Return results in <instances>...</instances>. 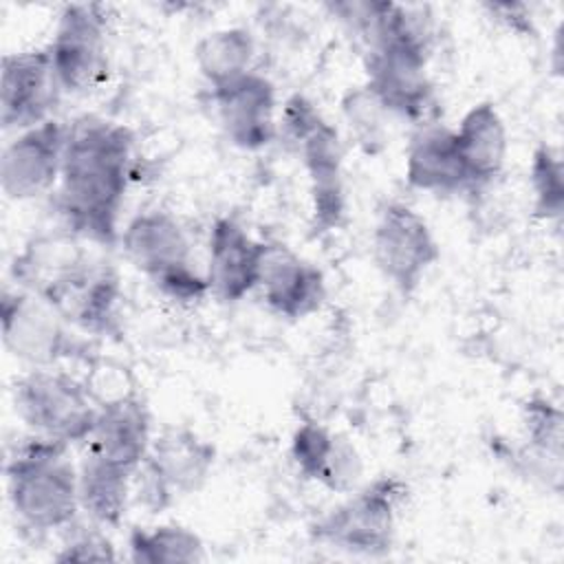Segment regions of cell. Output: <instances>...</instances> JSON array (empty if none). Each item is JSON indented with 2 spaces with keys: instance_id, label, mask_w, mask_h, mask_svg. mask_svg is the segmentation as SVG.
<instances>
[{
  "instance_id": "7c38bea8",
  "label": "cell",
  "mask_w": 564,
  "mask_h": 564,
  "mask_svg": "<svg viewBox=\"0 0 564 564\" xmlns=\"http://www.w3.org/2000/svg\"><path fill=\"white\" fill-rule=\"evenodd\" d=\"M216 117L231 145L256 152L278 139L275 86L269 77L247 75L212 90Z\"/></svg>"
},
{
  "instance_id": "2e32d148",
  "label": "cell",
  "mask_w": 564,
  "mask_h": 564,
  "mask_svg": "<svg viewBox=\"0 0 564 564\" xmlns=\"http://www.w3.org/2000/svg\"><path fill=\"white\" fill-rule=\"evenodd\" d=\"M258 289L264 304L286 319L308 317L326 300L322 271L286 245L267 242Z\"/></svg>"
},
{
  "instance_id": "f546056e",
  "label": "cell",
  "mask_w": 564,
  "mask_h": 564,
  "mask_svg": "<svg viewBox=\"0 0 564 564\" xmlns=\"http://www.w3.org/2000/svg\"><path fill=\"white\" fill-rule=\"evenodd\" d=\"M487 9L498 15V20H502L509 29L518 33H533L531 15L527 13L524 4H487Z\"/></svg>"
},
{
  "instance_id": "cb8c5ba5",
  "label": "cell",
  "mask_w": 564,
  "mask_h": 564,
  "mask_svg": "<svg viewBox=\"0 0 564 564\" xmlns=\"http://www.w3.org/2000/svg\"><path fill=\"white\" fill-rule=\"evenodd\" d=\"M341 115L350 137L366 154H379L386 148V108L366 84L352 86L341 97Z\"/></svg>"
},
{
  "instance_id": "7a4b0ae2",
  "label": "cell",
  "mask_w": 564,
  "mask_h": 564,
  "mask_svg": "<svg viewBox=\"0 0 564 564\" xmlns=\"http://www.w3.org/2000/svg\"><path fill=\"white\" fill-rule=\"evenodd\" d=\"M68 447L62 441L31 434L7 456L11 509L20 524L35 533L70 527L82 509L77 467L68 458Z\"/></svg>"
},
{
  "instance_id": "277c9868",
  "label": "cell",
  "mask_w": 564,
  "mask_h": 564,
  "mask_svg": "<svg viewBox=\"0 0 564 564\" xmlns=\"http://www.w3.org/2000/svg\"><path fill=\"white\" fill-rule=\"evenodd\" d=\"M405 498L408 485L401 478L381 476L328 509L311 527V535L350 555H386L394 544L397 513Z\"/></svg>"
},
{
  "instance_id": "83f0119b",
  "label": "cell",
  "mask_w": 564,
  "mask_h": 564,
  "mask_svg": "<svg viewBox=\"0 0 564 564\" xmlns=\"http://www.w3.org/2000/svg\"><path fill=\"white\" fill-rule=\"evenodd\" d=\"M322 112L315 108V104L295 93L291 95L284 106H282V115L278 119V137L291 145L293 150L300 145V141L322 121Z\"/></svg>"
},
{
  "instance_id": "8992f818",
  "label": "cell",
  "mask_w": 564,
  "mask_h": 564,
  "mask_svg": "<svg viewBox=\"0 0 564 564\" xmlns=\"http://www.w3.org/2000/svg\"><path fill=\"white\" fill-rule=\"evenodd\" d=\"M216 463V447L189 427H165L134 474L137 500L161 513L174 500L198 491Z\"/></svg>"
},
{
  "instance_id": "e0dca14e",
  "label": "cell",
  "mask_w": 564,
  "mask_h": 564,
  "mask_svg": "<svg viewBox=\"0 0 564 564\" xmlns=\"http://www.w3.org/2000/svg\"><path fill=\"white\" fill-rule=\"evenodd\" d=\"M86 443L88 449L137 474L152 445V419L145 403L134 392L97 401L95 425Z\"/></svg>"
},
{
  "instance_id": "3957f363",
  "label": "cell",
  "mask_w": 564,
  "mask_h": 564,
  "mask_svg": "<svg viewBox=\"0 0 564 564\" xmlns=\"http://www.w3.org/2000/svg\"><path fill=\"white\" fill-rule=\"evenodd\" d=\"M126 258L165 297L192 304L209 293L205 273L192 264V245L183 225L167 212L152 209L132 216L119 234Z\"/></svg>"
},
{
  "instance_id": "ba28073f",
  "label": "cell",
  "mask_w": 564,
  "mask_h": 564,
  "mask_svg": "<svg viewBox=\"0 0 564 564\" xmlns=\"http://www.w3.org/2000/svg\"><path fill=\"white\" fill-rule=\"evenodd\" d=\"M430 51L408 42H383L364 51L366 86L388 115L427 126L434 112V86L427 75Z\"/></svg>"
},
{
  "instance_id": "4fadbf2b",
  "label": "cell",
  "mask_w": 564,
  "mask_h": 564,
  "mask_svg": "<svg viewBox=\"0 0 564 564\" xmlns=\"http://www.w3.org/2000/svg\"><path fill=\"white\" fill-rule=\"evenodd\" d=\"M59 88L48 48L7 53L0 70V123L4 130H26L48 117Z\"/></svg>"
},
{
  "instance_id": "484cf974",
  "label": "cell",
  "mask_w": 564,
  "mask_h": 564,
  "mask_svg": "<svg viewBox=\"0 0 564 564\" xmlns=\"http://www.w3.org/2000/svg\"><path fill=\"white\" fill-rule=\"evenodd\" d=\"M333 441L335 432H330L322 423L306 421L297 425V430L291 436V458L306 480H319L322 469L333 449Z\"/></svg>"
},
{
  "instance_id": "9c48e42d",
  "label": "cell",
  "mask_w": 564,
  "mask_h": 564,
  "mask_svg": "<svg viewBox=\"0 0 564 564\" xmlns=\"http://www.w3.org/2000/svg\"><path fill=\"white\" fill-rule=\"evenodd\" d=\"M372 256L381 275L403 297H410L441 251L427 220L410 205L390 200L381 207L372 229Z\"/></svg>"
},
{
  "instance_id": "5bb4252c",
  "label": "cell",
  "mask_w": 564,
  "mask_h": 564,
  "mask_svg": "<svg viewBox=\"0 0 564 564\" xmlns=\"http://www.w3.org/2000/svg\"><path fill=\"white\" fill-rule=\"evenodd\" d=\"M267 242L256 240L240 223L220 216L209 227L205 278L220 302H238L258 289Z\"/></svg>"
},
{
  "instance_id": "4316f807",
  "label": "cell",
  "mask_w": 564,
  "mask_h": 564,
  "mask_svg": "<svg viewBox=\"0 0 564 564\" xmlns=\"http://www.w3.org/2000/svg\"><path fill=\"white\" fill-rule=\"evenodd\" d=\"M361 476H364V460L357 447L344 434H335L333 449L328 454V460L317 482L335 494H350L359 487Z\"/></svg>"
},
{
  "instance_id": "44dd1931",
  "label": "cell",
  "mask_w": 564,
  "mask_h": 564,
  "mask_svg": "<svg viewBox=\"0 0 564 564\" xmlns=\"http://www.w3.org/2000/svg\"><path fill=\"white\" fill-rule=\"evenodd\" d=\"M520 421L527 443L520 452V463L529 467V474H546L560 482L564 443L562 408L551 399L535 394L522 403Z\"/></svg>"
},
{
  "instance_id": "52a82bcc",
  "label": "cell",
  "mask_w": 564,
  "mask_h": 564,
  "mask_svg": "<svg viewBox=\"0 0 564 564\" xmlns=\"http://www.w3.org/2000/svg\"><path fill=\"white\" fill-rule=\"evenodd\" d=\"M4 348L33 368H53L57 361L86 359L90 344L68 328V322L40 295L4 289L0 302Z\"/></svg>"
},
{
  "instance_id": "ffe728a7",
  "label": "cell",
  "mask_w": 564,
  "mask_h": 564,
  "mask_svg": "<svg viewBox=\"0 0 564 564\" xmlns=\"http://www.w3.org/2000/svg\"><path fill=\"white\" fill-rule=\"evenodd\" d=\"M134 474L101 454L88 449L77 467V487H79V507L88 520L101 529L119 527Z\"/></svg>"
},
{
  "instance_id": "603a6c76",
  "label": "cell",
  "mask_w": 564,
  "mask_h": 564,
  "mask_svg": "<svg viewBox=\"0 0 564 564\" xmlns=\"http://www.w3.org/2000/svg\"><path fill=\"white\" fill-rule=\"evenodd\" d=\"M128 555L137 564H192L205 560V544L198 533L183 524L134 527L128 535Z\"/></svg>"
},
{
  "instance_id": "f1b7e54d",
  "label": "cell",
  "mask_w": 564,
  "mask_h": 564,
  "mask_svg": "<svg viewBox=\"0 0 564 564\" xmlns=\"http://www.w3.org/2000/svg\"><path fill=\"white\" fill-rule=\"evenodd\" d=\"M57 562H112L117 560L110 538L101 527L93 524L90 529L73 533V538L55 555Z\"/></svg>"
},
{
  "instance_id": "ac0fdd59",
  "label": "cell",
  "mask_w": 564,
  "mask_h": 564,
  "mask_svg": "<svg viewBox=\"0 0 564 564\" xmlns=\"http://www.w3.org/2000/svg\"><path fill=\"white\" fill-rule=\"evenodd\" d=\"M456 148L469 181V192L491 185L505 170L509 137L505 119L491 101L474 104L454 128Z\"/></svg>"
},
{
  "instance_id": "6da1fadb",
  "label": "cell",
  "mask_w": 564,
  "mask_h": 564,
  "mask_svg": "<svg viewBox=\"0 0 564 564\" xmlns=\"http://www.w3.org/2000/svg\"><path fill=\"white\" fill-rule=\"evenodd\" d=\"M132 148L134 134L123 123L82 117L68 126L55 203L75 236L101 247L119 242Z\"/></svg>"
},
{
  "instance_id": "d4e9b609",
  "label": "cell",
  "mask_w": 564,
  "mask_h": 564,
  "mask_svg": "<svg viewBox=\"0 0 564 564\" xmlns=\"http://www.w3.org/2000/svg\"><path fill=\"white\" fill-rule=\"evenodd\" d=\"M533 214L542 220H560L564 212V163L553 145H538L529 165Z\"/></svg>"
},
{
  "instance_id": "30bf717a",
  "label": "cell",
  "mask_w": 564,
  "mask_h": 564,
  "mask_svg": "<svg viewBox=\"0 0 564 564\" xmlns=\"http://www.w3.org/2000/svg\"><path fill=\"white\" fill-rule=\"evenodd\" d=\"M59 93L84 95L106 77V18L99 4H66L46 46Z\"/></svg>"
},
{
  "instance_id": "8fae6325",
  "label": "cell",
  "mask_w": 564,
  "mask_h": 564,
  "mask_svg": "<svg viewBox=\"0 0 564 564\" xmlns=\"http://www.w3.org/2000/svg\"><path fill=\"white\" fill-rule=\"evenodd\" d=\"M66 132L57 119H46L18 132L0 156V187L13 200H29L48 192L62 172Z\"/></svg>"
},
{
  "instance_id": "5b68a950",
  "label": "cell",
  "mask_w": 564,
  "mask_h": 564,
  "mask_svg": "<svg viewBox=\"0 0 564 564\" xmlns=\"http://www.w3.org/2000/svg\"><path fill=\"white\" fill-rule=\"evenodd\" d=\"M13 403L18 416L33 434L66 445L90 438L97 401L88 386L66 370L33 368L15 381Z\"/></svg>"
},
{
  "instance_id": "7402d4cb",
  "label": "cell",
  "mask_w": 564,
  "mask_h": 564,
  "mask_svg": "<svg viewBox=\"0 0 564 564\" xmlns=\"http://www.w3.org/2000/svg\"><path fill=\"white\" fill-rule=\"evenodd\" d=\"M256 40L245 26H225L207 33L194 48L196 68L207 86L220 88L251 70Z\"/></svg>"
},
{
  "instance_id": "d6986e66",
  "label": "cell",
  "mask_w": 564,
  "mask_h": 564,
  "mask_svg": "<svg viewBox=\"0 0 564 564\" xmlns=\"http://www.w3.org/2000/svg\"><path fill=\"white\" fill-rule=\"evenodd\" d=\"M405 181L410 187L430 194L469 192L452 128L427 123L412 134L405 154Z\"/></svg>"
},
{
  "instance_id": "9a60e30c",
  "label": "cell",
  "mask_w": 564,
  "mask_h": 564,
  "mask_svg": "<svg viewBox=\"0 0 564 564\" xmlns=\"http://www.w3.org/2000/svg\"><path fill=\"white\" fill-rule=\"evenodd\" d=\"M311 183L313 234L337 229L346 216L344 148L333 123L322 119L295 148Z\"/></svg>"
}]
</instances>
